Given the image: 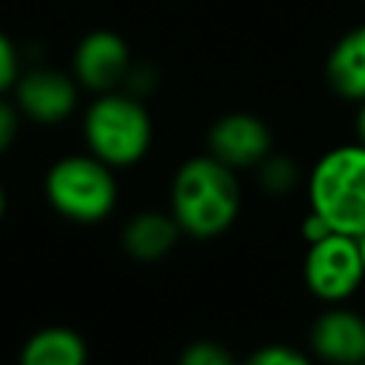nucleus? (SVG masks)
<instances>
[{
  "mask_svg": "<svg viewBox=\"0 0 365 365\" xmlns=\"http://www.w3.org/2000/svg\"><path fill=\"white\" fill-rule=\"evenodd\" d=\"M48 205L71 222H100L117 205V177L114 168L88 154L60 157L43 180Z\"/></svg>",
  "mask_w": 365,
  "mask_h": 365,
  "instance_id": "obj_4",
  "label": "nucleus"
},
{
  "mask_svg": "<svg viewBox=\"0 0 365 365\" xmlns=\"http://www.w3.org/2000/svg\"><path fill=\"white\" fill-rule=\"evenodd\" d=\"M308 205L331 231L365 234V145L348 143L325 151L308 174Z\"/></svg>",
  "mask_w": 365,
  "mask_h": 365,
  "instance_id": "obj_2",
  "label": "nucleus"
},
{
  "mask_svg": "<svg viewBox=\"0 0 365 365\" xmlns=\"http://www.w3.org/2000/svg\"><path fill=\"white\" fill-rule=\"evenodd\" d=\"M274 151V134L265 120L248 111H231L208 128V154L234 171L257 168Z\"/></svg>",
  "mask_w": 365,
  "mask_h": 365,
  "instance_id": "obj_8",
  "label": "nucleus"
},
{
  "mask_svg": "<svg viewBox=\"0 0 365 365\" xmlns=\"http://www.w3.org/2000/svg\"><path fill=\"white\" fill-rule=\"evenodd\" d=\"M17 365H88V345L68 325H46L23 342Z\"/></svg>",
  "mask_w": 365,
  "mask_h": 365,
  "instance_id": "obj_12",
  "label": "nucleus"
},
{
  "mask_svg": "<svg viewBox=\"0 0 365 365\" xmlns=\"http://www.w3.org/2000/svg\"><path fill=\"white\" fill-rule=\"evenodd\" d=\"M151 117L140 97L128 91H103L83 114V137L88 151L106 165H137L151 148Z\"/></svg>",
  "mask_w": 365,
  "mask_h": 365,
  "instance_id": "obj_3",
  "label": "nucleus"
},
{
  "mask_svg": "<svg viewBox=\"0 0 365 365\" xmlns=\"http://www.w3.org/2000/svg\"><path fill=\"white\" fill-rule=\"evenodd\" d=\"M3 217H6V191L0 185V222H3Z\"/></svg>",
  "mask_w": 365,
  "mask_h": 365,
  "instance_id": "obj_20",
  "label": "nucleus"
},
{
  "mask_svg": "<svg viewBox=\"0 0 365 365\" xmlns=\"http://www.w3.org/2000/svg\"><path fill=\"white\" fill-rule=\"evenodd\" d=\"M177 365H240L237 356L217 339H194L182 348Z\"/></svg>",
  "mask_w": 365,
  "mask_h": 365,
  "instance_id": "obj_14",
  "label": "nucleus"
},
{
  "mask_svg": "<svg viewBox=\"0 0 365 365\" xmlns=\"http://www.w3.org/2000/svg\"><path fill=\"white\" fill-rule=\"evenodd\" d=\"M359 251H362V262H365V234L359 237Z\"/></svg>",
  "mask_w": 365,
  "mask_h": 365,
  "instance_id": "obj_21",
  "label": "nucleus"
},
{
  "mask_svg": "<svg viewBox=\"0 0 365 365\" xmlns=\"http://www.w3.org/2000/svg\"><path fill=\"white\" fill-rule=\"evenodd\" d=\"M80 83L74 74L57 71V68H29L20 71L14 83V106L23 117L40 123V125H57L68 120L77 108Z\"/></svg>",
  "mask_w": 365,
  "mask_h": 365,
  "instance_id": "obj_6",
  "label": "nucleus"
},
{
  "mask_svg": "<svg viewBox=\"0 0 365 365\" xmlns=\"http://www.w3.org/2000/svg\"><path fill=\"white\" fill-rule=\"evenodd\" d=\"M305 288L325 305L348 302L365 282V262L359 240L331 231L328 237L308 245L302 259Z\"/></svg>",
  "mask_w": 365,
  "mask_h": 365,
  "instance_id": "obj_5",
  "label": "nucleus"
},
{
  "mask_svg": "<svg viewBox=\"0 0 365 365\" xmlns=\"http://www.w3.org/2000/svg\"><path fill=\"white\" fill-rule=\"evenodd\" d=\"M257 168H259V182H262V188L271 191V194H285V191H291L294 182H297V168H294V163H291L288 157H282V154H274V151H271Z\"/></svg>",
  "mask_w": 365,
  "mask_h": 365,
  "instance_id": "obj_13",
  "label": "nucleus"
},
{
  "mask_svg": "<svg viewBox=\"0 0 365 365\" xmlns=\"http://www.w3.org/2000/svg\"><path fill=\"white\" fill-rule=\"evenodd\" d=\"M240 365H314V359L291 345H279V342H271V345H262L257 348L245 362Z\"/></svg>",
  "mask_w": 365,
  "mask_h": 365,
  "instance_id": "obj_15",
  "label": "nucleus"
},
{
  "mask_svg": "<svg viewBox=\"0 0 365 365\" xmlns=\"http://www.w3.org/2000/svg\"><path fill=\"white\" fill-rule=\"evenodd\" d=\"M20 77V57H17V46L11 43V37L6 31H0V94L11 91L14 83Z\"/></svg>",
  "mask_w": 365,
  "mask_h": 365,
  "instance_id": "obj_16",
  "label": "nucleus"
},
{
  "mask_svg": "<svg viewBox=\"0 0 365 365\" xmlns=\"http://www.w3.org/2000/svg\"><path fill=\"white\" fill-rule=\"evenodd\" d=\"M325 77L339 97L354 103L365 100V23L354 26L334 43L325 60Z\"/></svg>",
  "mask_w": 365,
  "mask_h": 365,
  "instance_id": "obj_11",
  "label": "nucleus"
},
{
  "mask_svg": "<svg viewBox=\"0 0 365 365\" xmlns=\"http://www.w3.org/2000/svg\"><path fill=\"white\" fill-rule=\"evenodd\" d=\"M240 182L237 171L211 154L185 160L171 180L168 211L185 237L214 240L222 237L240 214Z\"/></svg>",
  "mask_w": 365,
  "mask_h": 365,
  "instance_id": "obj_1",
  "label": "nucleus"
},
{
  "mask_svg": "<svg viewBox=\"0 0 365 365\" xmlns=\"http://www.w3.org/2000/svg\"><path fill=\"white\" fill-rule=\"evenodd\" d=\"M362 365H365V362H362Z\"/></svg>",
  "mask_w": 365,
  "mask_h": 365,
  "instance_id": "obj_22",
  "label": "nucleus"
},
{
  "mask_svg": "<svg viewBox=\"0 0 365 365\" xmlns=\"http://www.w3.org/2000/svg\"><path fill=\"white\" fill-rule=\"evenodd\" d=\"M331 234V225L317 214V211H308V217H305V222H302V237H305V242L311 245V242H317V240H322V237H328Z\"/></svg>",
  "mask_w": 365,
  "mask_h": 365,
  "instance_id": "obj_18",
  "label": "nucleus"
},
{
  "mask_svg": "<svg viewBox=\"0 0 365 365\" xmlns=\"http://www.w3.org/2000/svg\"><path fill=\"white\" fill-rule=\"evenodd\" d=\"M17 128H20V108L0 94V154L11 148Z\"/></svg>",
  "mask_w": 365,
  "mask_h": 365,
  "instance_id": "obj_17",
  "label": "nucleus"
},
{
  "mask_svg": "<svg viewBox=\"0 0 365 365\" xmlns=\"http://www.w3.org/2000/svg\"><path fill=\"white\" fill-rule=\"evenodd\" d=\"M182 228L177 225L174 214L163 211H140L123 225V251L137 262H157L165 259L174 245L180 242Z\"/></svg>",
  "mask_w": 365,
  "mask_h": 365,
  "instance_id": "obj_10",
  "label": "nucleus"
},
{
  "mask_svg": "<svg viewBox=\"0 0 365 365\" xmlns=\"http://www.w3.org/2000/svg\"><path fill=\"white\" fill-rule=\"evenodd\" d=\"M308 342L325 365H362L365 362V317L354 308L328 305L311 325Z\"/></svg>",
  "mask_w": 365,
  "mask_h": 365,
  "instance_id": "obj_9",
  "label": "nucleus"
},
{
  "mask_svg": "<svg viewBox=\"0 0 365 365\" xmlns=\"http://www.w3.org/2000/svg\"><path fill=\"white\" fill-rule=\"evenodd\" d=\"M356 143L365 145V100L359 103V111H356Z\"/></svg>",
  "mask_w": 365,
  "mask_h": 365,
  "instance_id": "obj_19",
  "label": "nucleus"
},
{
  "mask_svg": "<svg viewBox=\"0 0 365 365\" xmlns=\"http://www.w3.org/2000/svg\"><path fill=\"white\" fill-rule=\"evenodd\" d=\"M71 74L80 88H88L94 94L114 91L131 74V48L117 31L94 29L77 43Z\"/></svg>",
  "mask_w": 365,
  "mask_h": 365,
  "instance_id": "obj_7",
  "label": "nucleus"
}]
</instances>
